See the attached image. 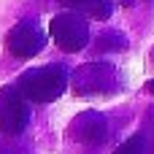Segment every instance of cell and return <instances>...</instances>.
<instances>
[{
  "mask_svg": "<svg viewBox=\"0 0 154 154\" xmlns=\"http://www.w3.org/2000/svg\"><path fill=\"white\" fill-rule=\"evenodd\" d=\"M30 122V106L16 92V87L0 89V133L3 135H19Z\"/></svg>",
  "mask_w": 154,
  "mask_h": 154,
  "instance_id": "3",
  "label": "cell"
},
{
  "mask_svg": "<svg viewBox=\"0 0 154 154\" xmlns=\"http://www.w3.org/2000/svg\"><path fill=\"white\" fill-rule=\"evenodd\" d=\"M114 154H143V152H141V149H135V138H133L130 143H125L122 149H116Z\"/></svg>",
  "mask_w": 154,
  "mask_h": 154,
  "instance_id": "6",
  "label": "cell"
},
{
  "mask_svg": "<svg viewBox=\"0 0 154 154\" xmlns=\"http://www.w3.org/2000/svg\"><path fill=\"white\" fill-rule=\"evenodd\" d=\"M14 87L27 103H51L68 89V70L62 65L30 68L19 76Z\"/></svg>",
  "mask_w": 154,
  "mask_h": 154,
  "instance_id": "1",
  "label": "cell"
},
{
  "mask_svg": "<svg viewBox=\"0 0 154 154\" xmlns=\"http://www.w3.org/2000/svg\"><path fill=\"white\" fill-rule=\"evenodd\" d=\"M70 8H79V11H87L89 16H108V11H111V5L106 3V0H65Z\"/></svg>",
  "mask_w": 154,
  "mask_h": 154,
  "instance_id": "5",
  "label": "cell"
},
{
  "mask_svg": "<svg viewBox=\"0 0 154 154\" xmlns=\"http://www.w3.org/2000/svg\"><path fill=\"white\" fill-rule=\"evenodd\" d=\"M5 46H8V51H11L14 57L30 60V57H35V54L46 46V35H43V30H41L32 19H24V22H19V24L8 32Z\"/></svg>",
  "mask_w": 154,
  "mask_h": 154,
  "instance_id": "4",
  "label": "cell"
},
{
  "mask_svg": "<svg viewBox=\"0 0 154 154\" xmlns=\"http://www.w3.org/2000/svg\"><path fill=\"white\" fill-rule=\"evenodd\" d=\"M49 32H51L54 43H57L62 51H68V54L81 51V49L87 46V41H89V24H87V19H84L81 14H76V11L57 14V16L51 19V24H49Z\"/></svg>",
  "mask_w": 154,
  "mask_h": 154,
  "instance_id": "2",
  "label": "cell"
},
{
  "mask_svg": "<svg viewBox=\"0 0 154 154\" xmlns=\"http://www.w3.org/2000/svg\"><path fill=\"white\" fill-rule=\"evenodd\" d=\"M146 89H149V92L154 95V81H149V87H146Z\"/></svg>",
  "mask_w": 154,
  "mask_h": 154,
  "instance_id": "7",
  "label": "cell"
}]
</instances>
